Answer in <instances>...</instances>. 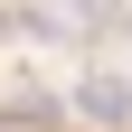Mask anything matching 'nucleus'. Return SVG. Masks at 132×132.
<instances>
[{"label":"nucleus","mask_w":132,"mask_h":132,"mask_svg":"<svg viewBox=\"0 0 132 132\" xmlns=\"http://www.w3.org/2000/svg\"><path fill=\"white\" fill-rule=\"evenodd\" d=\"M123 104H132V85H123V76H85V113H94V123H113Z\"/></svg>","instance_id":"f257e3e1"},{"label":"nucleus","mask_w":132,"mask_h":132,"mask_svg":"<svg viewBox=\"0 0 132 132\" xmlns=\"http://www.w3.org/2000/svg\"><path fill=\"white\" fill-rule=\"evenodd\" d=\"M0 38H10V10H0Z\"/></svg>","instance_id":"f03ea898"}]
</instances>
